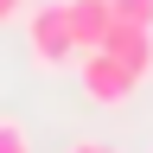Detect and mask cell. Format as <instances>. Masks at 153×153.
Masks as SVG:
<instances>
[{"label": "cell", "mask_w": 153, "mask_h": 153, "mask_svg": "<svg viewBox=\"0 0 153 153\" xmlns=\"http://www.w3.org/2000/svg\"><path fill=\"white\" fill-rule=\"evenodd\" d=\"M26 51H32L38 70H76L83 51H76V32L64 19V0H45V7L26 13Z\"/></svg>", "instance_id": "1"}, {"label": "cell", "mask_w": 153, "mask_h": 153, "mask_svg": "<svg viewBox=\"0 0 153 153\" xmlns=\"http://www.w3.org/2000/svg\"><path fill=\"white\" fill-rule=\"evenodd\" d=\"M76 89H83L96 108H128L140 83H134V76L115 64L108 51H83V57H76Z\"/></svg>", "instance_id": "2"}, {"label": "cell", "mask_w": 153, "mask_h": 153, "mask_svg": "<svg viewBox=\"0 0 153 153\" xmlns=\"http://www.w3.org/2000/svg\"><path fill=\"white\" fill-rule=\"evenodd\" d=\"M102 51L134 76V83H147V76H153V26H140V19H115L108 38H102Z\"/></svg>", "instance_id": "3"}, {"label": "cell", "mask_w": 153, "mask_h": 153, "mask_svg": "<svg viewBox=\"0 0 153 153\" xmlns=\"http://www.w3.org/2000/svg\"><path fill=\"white\" fill-rule=\"evenodd\" d=\"M64 19L76 32V51H102V38L115 26V0H64Z\"/></svg>", "instance_id": "4"}, {"label": "cell", "mask_w": 153, "mask_h": 153, "mask_svg": "<svg viewBox=\"0 0 153 153\" xmlns=\"http://www.w3.org/2000/svg\"><path fill=\"white\" fill-rule=\"evenodd\" d=\"M0 153H32V128L19 115H0Z\"/></svg>", "instance_id": "5"}, {"label": "cell", "mask_w": 153, "mask_h": 153, "mask_svg": "<svg viewBox=\"0 0 153 153\" xmlns=\"http://www.w3.org/2000/svg\"><path fill=\"white\" fill-rule=\"evenodd\" d=\"M115 19H140V26H153V0H115Z\"/></svg>", "instance_id": "6"}, {"label": "cell", "mask_w": 153, "mask_h": 153, "mask_svg": "<svg viewBox=\"0 0 153 153\" xmlns=\"http://www.w3.org/2000/svg\"><path fill=\"white\" fill-rule=\"evenodd\" d=\"M26 13H32V0H0V26H19Z\"/></svg>", "instance_id": "7"}, {"label": "cell", "mask_w": 153, "mask_h": 153, "mask_svg": "<svg viewBox=\"0 0 153 153\" xmlns=\"http://www.w3.org/2000/svg\"><path fill=\"white\" fill-rule=\"evenodd\" d=\"M64 153H115V147H108V140H70Z\"/></svg>", "instance_id": "8"}]
</instances>
